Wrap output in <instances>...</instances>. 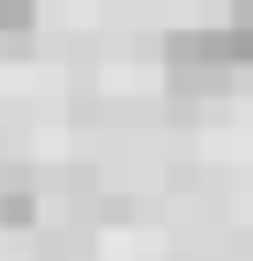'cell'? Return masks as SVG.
Instances as JSON below:
<instances>
[{
    "label": "cell",
    "mask_w": 253,
    "mask_h": 261,
    "mask_svg": "<svg viewBox=\"0 0 253 261\" xmlns=\"http://www.w3.org/2000/svg\"><path fill=\"white\" fill-rule=\"evenodd\" d=\"M0 217H8V224H30V217H38V201L22 194V187H8V201H0Z\"/></svg>",
    "instance_id": "4"
},
{
    "label": "cell",
    "mask_w": 253,
    "mask_h": 261,
    "mask_svg": "<svg viewBox=\"0 0 253 261\" xmlns=\"http://www.w3.org/2000/svg\"><path fill=\"white\" fill-rule=\"evenodd\" d=\"M164 67H172V82L179 90H194V97H209V90H223V82H231V45H223V30H179L172 45H164Z\"/></svg>",
    "instance_id": "1"
},
{
    "label": "cell",
    "mask_w": 253,
    "mask_h": 261,
    "mask_svg": "<svg viewBox=\"0 0 253 261\" xmlns=\"http://www.w3.org/2000/svg\"><path fill=\"white\" fill-rule=\"evenodd\" d=\"M30 15H38V0H0V38L8 30H30Z\"/></svg>",
    "instance_id": "3"
},
{
    "label": "cell",
    "mask_w": 253,
    "mask_h": 261,
    "mask_svg": "<svg viewBox=\"0 0 253 261\" xmlns=\"http://www.w3.org/2000/svg\"><path fill=\"white\" fill-rule=\"evenodd\" d=\"M223 45H231V60H238V67H253V0H238V8H231Z\"/></svg>",
    "instance_id": "2"
}]
</instances>
